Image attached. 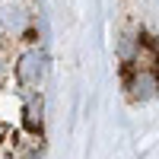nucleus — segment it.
<instances>
[{
	"label": "nucleus",
	"mask_w": 159,
	"mask_h": 159,
	"mask_svg": "<svg viewBox=\"0 0 159 159\" xmlns=\"http://www.w3.org/2000/svg\"><path fill=\"white\" fill-rule=\"evenodd\" d=\"M38 76H42V54L29 51L22 57V64H19V80L22 83H38Z\"/></svg>",
	"instance_id": "1"
}]
</instances>
